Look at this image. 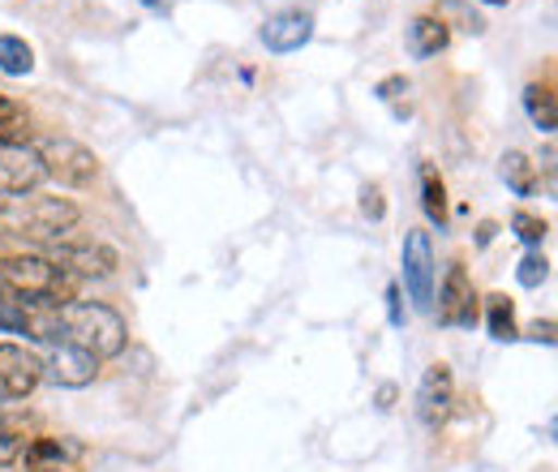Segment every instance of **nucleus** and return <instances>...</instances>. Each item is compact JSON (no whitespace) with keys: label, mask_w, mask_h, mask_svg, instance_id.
I'll return each instance as SVG.
<instances>
[{"label":"nucleus","mask_w":558,"mask_h":472,"mask_svg":"<svg viewBox=\"0 0 558 472\" xmlns=\"http://www.w3.org/2000/svg\"><path fill=\"white\" fill-rule=\"evenodd\" d=\"M61 339L90 352L95 361H108V356H121L125 352V318L99 301H70L61 305Z\"/></svg>","instance_id":"nucleus-1"},{"label":"nucleus","mask_w":558,"mask_h":472,"mask_svg":"<svg viewBox=\"0 0 558 472\" xmlns=\"http://www.w3.org/2000/svg\"><path fill=\"white\" fill-rule=\"evenodd\" d=\"M0 283L17 296H35V301H52V305H70L73 301V275L39 258V254H17L0 263Z\"/></svg>","instance_id":"nucleus-2"},{"label":"nucleus","mask_w":558,"mask_h":472,"mask_svg":"<svg viewBox=\"0 0 558 472\" xmlns=\"http://www.w3.org/2000/svg\"><path fill=\"white\" fill-rule=\"evenodd\" d=\"M35 155L44 164V177L61 181L65 190H86L99 177V159L82 142H73V137H39Z\"/></svg>","instance_id":"nucleus-3"},{"label":"nucleus","mask_w":558,"mask_h":472,"mask_svg":"<svg viewBox=\"0 0 558 472\" xmlns=\"http://www.w3.org/2000/svg\"><path fill=\"white\" fill-rule=\"evenodd\" d=\"M48 263H57L73 279H108L117 270V254L104 241H65L61 237L52 245V258Z\"/></svg>","instance_id":"nucleus-4"},{"label":"nucleus","mask_w":558,"mask_h":472,"mask_svg":"<svg viewBox=\"0 0 558 472\" xmlns=\"http://www.w3.org/2000/svg\"><path fill=\"white\" fill-rule=\"evenodd\" d=\"M44 181L35 142H0V194H31Z\"/></svg>","instance_id":"nucleus-5"},{"label":"nucleus","mask_w":558,"mask_h":472,"mask_svg":"<svg viewBox=\"0 0 558 472\" xmlns=\"http://www.w3.org/2000/svg\"><path fill=\"white\" fill-rule=\"evenodd\" d=\"M44 378V365L22 343H0V400H26Z\"/></svg>","instance_id":"nucleus-6"},{"label":"nucleus","mask_w":558,"mask_h":472,"mask_svg":"<svg viewBox=\"0 0 558 472\" xmlns=\"http://www.w3.org/2000/svg\"><path fill=\"white\" fill-rule=\"evenodd\" d=\"M404 283L417 301V310H434V250L425 232L404 237Z\"/></svg>","instance_id":"nucleus-7"},{"label":"nucleus","mask_w":558,"mask_h":472,"mask_svg":"<svg viewBox=\"0 0 558 472\" xmlns=\"http://www.w3.org/2000/svg\"><path fill=\"white\" fill-rule=\"evenodd\" d=\"M451 404H456V378H451V365H429L425 378H421V391H417V416L438 429L447 416H451Z\"/></svg>","instance_id":"nucleus-8"},{"label":"nucleus","mask_w":558,"mask_h":472,"mask_svg":"<svg viewBox=\"0 0 558 472\" xmlns=\"http://www.w3.org/2000/svg\"><path fill=\"white\" fill-rule=\"evenodd\" d=\"M44 365V374L57 383V387H86V383H95V374H99V361L90 356V352H82V348H73V343H48V361H39Z\"/></svg>","instance_id":"nucleus-9"},{"label":"nucleus","mask_w":558,"mask_h":472,"mask_svg":"<svg viewBox=\"0 0 558 472\" xmlns=\"http://www.w3.org/2000/svg\"><path fill=\"white\" fill-rule=\"evenodd\" d=\"M438 318H442L447 327H473V323H477V292H473L469 270L460 267V263L447 270V279H442Z\"/></svg>","instance_id":"nucleus-10"},{"label":"nucleus","mask_w":558,"mask_h":472,"mask_svg":"<svg viewBox=\"0 0 558 472\" xmlns=\"http://www.w3.org/2000/svg\"><path fill=\"white\" fill-rule=\"evenodd\" d=\"M22 232L39 237V241H61L77 223V206L65 203V198H35V203L22 210Z\"/></svg>","instance_id":"nucleus-11"},{"label":"nucleus","mask_w":558,"mask_h":472,"mask_svg":"<svg viewBox=\"0 0 558 472\" xmlns=\"http://www.w3.org/2000/svg\"><path fill=\"white\" fill-rule=\"evenodd\" d=\"M310 35H314V17L301 13V9L279 13V17H271V22L263 26V44H267L271 52H296V48L310 44Z\"/></svg>","instance_id":"nucleus-12"},{"label":"nucleus","mask_w":558,"mask_h":472,"mask_svg":"<svg viewBox=\"0 0 558 472\" xmlns=\"http://www.w3.org/2000/svg\"><path fill=\"white\" fill-rule=\"evenodd\" d=\"M447 39H451V35H447V22H442V17L421 13V17H413V26H409V52H413L417 61L434 57V52H442Z\"/></svg>","instance_id":"nucleus-13"},{"label":"nucleus","mask_w":558,"mask_h":472,"mask_svg":"<svg viewBox=\"0 0 558 472\" xmlns=\"http://www.w3.org/2000/svg\"><path fill=\"white\" fill-rule=\"evenodd\" d=\"M498 177L507 181V190L511 194H520V198H529V194H537V164L529 159V155H520V150H507L502 155V164H498Z\"/></svg>","instance_id":"nucleus-14"},{"label":"nucleus","mask_w":558,"mask_h":472,"mask_svg":"<svg viewBox=\"0 0 558 472\" xmlns=\"http://www.w3.org/2000/svg\"><path fill=\"white\" fill-rule=\"evenodd\" d=\"M524 108H529V117H533L537 130L555 134L558 117H555V86H550V82H533V86L524 90Z\"/></svg>","instance_id":"nucleus-15"},{"label":"nucleus","mask_w":558,"mask_h":472,"mask_svg":"<svg viewBox=\"0 0 558 472\" xmlns=\"http://www.w3.org/2000/svg\"><path fill=\"white\" fill-rule=\"evenodd\" d=\"M31 69H35V52H31V44H26V39H17V35H0V73L22 77V73H31Z\"/></svg>","instance_id":"nucleus-16"},{"label":"nucleus","mask_w":558,"mask_h":472,"mask_svg":"<svg viewBox=\"0 0 558 472\" xmlns=\"http://www.w3.org/2000/svg\"><path fill=\"white\" fill-rule=\"evenodd\" d=\"M486 323L494 339H515V310H511V301L502 292L486 296Z\"/></svg>","instance_id":"nucleus-17"},{"label":"nucleus","mask_w":558,"mask_h":472,"mask_svg":"<svg viewBox=\"0 0 558 472\" xmlns=\"http://www.w3.org/2000/svg\"><path fill=\"white\" fill-rule=\"evenodd\" d=\"M421 206H425V215H429L438 228L447 223V190H442V181H438L429 168L421 172Z\"/></svg>","instance_id":"nucleus-18"},{"label":"nucleus","mask_w":558,"mask_h":472,"mask_svg":"<svg viewBox=\"0 0 558 472\" xmlns=\"http://www.w3.org/2000/svg\"><path fill=\"white\" fill-rule=\"evenodd\" d=\"M22 451H26V429L17 421L0 416V469H9L13 460H22Z\"/></svg>","instance_id":"nucleus-19"},{"label":"nucleus","mask_w":558,"mask_h":472,"mask_svg":"<svg viewBox=\"0 0 558 472\" xmlns=\"http://www.w3.org/2000/svg\"><path fill=\"white\" fill-rule=\"evenodd\" d=\"M26 125H31L26 112L0 95V142H26Z\"/></svg>","instance_id":"nucleus-20"},{"label":"nucleus","mask_w":558,"mask_h":472,"mask_svg":"<svg viewBox=\"0 0 558 472\" xmlns=\"http://www.w3.org/2000/svg\"><path fill=\"white\" fill-rule=\"evenodd\" d=\"M515 279H520L524 288H542V283L550 279V263H546L542 254H524L520 267H515Z\"/></svg>","instance_id":"nucleus-21"},{"label":"nucleus","mask_w":558,"mask_h":472,"mask_svg":"<svg viewBox=\"0 0 558 472\" xmlns=\"http://www.w3.org/2000/svg\"><path fill=\"white\" fill-rule=\"evenodd\" d=\"M511 228H515V237H520V241H529V245H537V241L550 232V228H546V219H537V215H529V210H515Z\"/></svg>","instance_id":"nucleus-22"},{"label":"nucleus","mask_w":558,"mask_h":472,"mask_svg":"<svg viewBox=\"0 0 558 472\" xmlns=\"http://www.w3.org/2000/svg\"><path fill=\"white\" fill-rule=\"evenodd\" d=\"M361 210H365L369 219H383V215H387V203H383V190H378V185H369V190L361 194Z\"/></svg>","instance_id":"nucleus-23"},{"label":"nucleus","mask_w":558,"mask_h":472,"mask_svg":"<svg viewBox=\"0 0 558 472\" xmlns=\"http://www.w3.org/2000/svg\"><path fill=\"white\" fill-rule=\"evenodd\" d=\"M533 339H542V343H555V323L546 318V323H533Z\"/></svg>","instance_id":"nucleus-24"},{"label":"nucleus","mask_w":558,"mask_h":472,"mask_svg":"<svg viewBox=\"0 0 558 472\" xmlns=\"http://www.w3.org/2000/svg\"><path fill=\"white\" fill-rule=\"evenodd\" d=\"M146 4H150V9H168L172 0H146Z\"/></svg>","instance_id":"nucleus-25"},{"label":"nucleus","mask_w":558,"mask_h":472,"mask_svg":"<svg viewBox=\"0 0 558 472\" xmlns=\"http://www.w3.org/2000/svg\"><path fill=\"white\" fill-rule=\"evenodd\" d=\"M26 472H70V469H26Z\"/></svg>","instance_id":"nucleus-26"},{"label":"nucleus","mask_w":558,"mask_h":472,"mask_svg":"<svg viewBox=\"0 0 558 472\" xmlns=\"http://www.w3.org/2000/svg\"><path fill=\"white\" fill-rule=\"evenodd\" d=\"M4 206H9V198H0V215H4Z\"/></svg>","instance_id":"nucleus-27"},{"label":"nucleus","mask_w":558,"mask_h":472,"mask_svg":"<svg viewBox=\"0 0 558 472\" xmlns=\"http://www.w3.org/2000/svg\"><path fill=\"white\" fill-rule=\"evenodd\" d=\"M486 4H507V0H486Z\"/></svg>","instance_id":"nucleus-28"}]
</instances>
